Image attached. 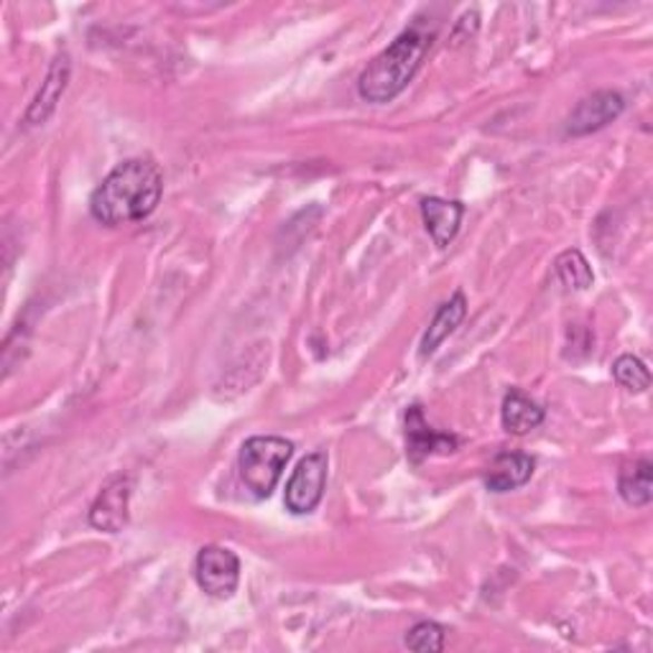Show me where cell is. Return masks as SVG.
I'll return each mask as SVG.
<instances>
[{
  "label": "cell",
  "mask_w": 653,
  "mask_h": 653,
  "mask_svg": "<svg viewBox=\"0 0 653 653\" xmlns=\"http://www.w3.org/2000/svg\"><path fill=\"white\" fill-rule=\"evenodd\" d=\"M465 314H467V299H465L462 291H455V294L449 296V302H445L442 306H439V312L435 314V320H431L429 330H427V334H423V340H421L419 355L421 358L435 355L437 348L442 345L449 334H452L457 326L462 324Z\"/></svg>",
  "instance_id": "cell-12"
},
{
  "label": "cell",
  "mask_w": 653,
  "mask_h": 653,
  "mask_svg": "<svg viewBox=\"0 0 653 653\" xmlns=\"http://www.w3.org/2000/svg\"><path fill=\"white\" fill-rule=\"evenodd\" d=\"M625 110V100L613 90H603L585 97V100L577 103V108L572 110L567 120V134L569 136H587L595 134V130L605 128L607 123L621 118Z\"/></svg>",
  "instance_id": "cell-7"
},
{
  "label": "cell",
  "mask_w": 653,
  "mask_h": 653,
  "mask_svg": "<svg viewBox=\"0 0 653 653\" xmlns=\"http://www.w3.org/2000/svg\"><path fill=\"white\" fill-rule=\"evenodd\" d=\"M326 485V455L312 452L296 465L286 485L284 503L294 516H306L320 506Z\"/></svg>",
  "instance_id": "cell-5"
},
{
  "label": "cell",
  "mask_w": 653,
  "mask_h": 653,
  "mask_svg": "<svg viewBox=\"0 0 653 653\" xmlns=\"http://www.w3.org/2000/svg\"><path fill=\"white\" fill-rule=\"evenodd\" d=\"M130 490H134V483H130V478H123V475L105 485L90 508V524L97 532L118 534L128 526Z\"/></svg>",
  "instance_id": "cell-6"
},
{
  "label": "cell",
  "mask_w": 653,
  "mask_h": 653,
  "mask_svg": "<svg viewBox=\"0 0 653 653\" xmlns=\"http://www.w3.org/2000/svg\"><path fill=\"white\" fill-rule=\"evenodd\" d=\"M534 475V457L524 452H506L498 455L496 460L490 462L488 472H485V485H488L490 493H508L516 488H524V485L532 480Z\"/></svg>",
  "instance_id": "cell-10"
},
{
  "label": "cell",
  "mask_w": 653,
  "mask_h": 653,
  "mask_svg": "<svg viewBox=\"0 0 653 653\" xmlns=\"http://www.w3.org/2000/svg\"><path fill=\"white\" fill-rule=\"evenodd\" d=\"M69 57L61 55L55 59V65H51L47 79H43L41 90L37 95V100L31 103L29 113H26V123L29 126H39V123L47 120L51 113H55L59 97L65 95L67 90V82H69Z\"/></svg>",
  "instance_id": "cell-11"
},
{
  "label": "cell",
  "mask_w": 653,
  "mask_h": 653,
  "mask_svg": "<svg viewBox=\"0 0 653 653\" xmlns=\"http://www.w3.org/2000/svg\"><path fill=\"white\" fill-rule=\"evenodd\" d=\"M554 271H557L559 281L567 289L585 291L593 286L595 273L579 251H564L557 261H554Z\"/></svg>",
  "instance_id": "cell-15"
},
{
  "label": "cell",
  "mask_w": 653,
  "mask_h": 653,
  "mask_svg": "<svg viewBox=\"0 0 653 653\" xmlns=\"http://www.w3.org/2000/svg\"><path fill=\"white\" fill-rule=\"evenodd\" d=\"M406 649L421 651V653H435L445 649V628L435 621L417 623L413 628L406 633Z\"/></svg>",
  "instance_id": "cell-17"
},
{
  "label": "cell",
  "mask_w": 653,
  "mask_h": 653,
  "mask_svg": "<svg viewBox=\"0 0 653 653\" xmlns=\"http://www.w3.org/2000/svg\"><path fill=\"white\" fill-rule=\"evenodd\" d=\"M500 421H503V429L520 437V435H528V431H534L536 427H542L544 409L534 399H528L524 391L510 388L506 399H503Z\"/></svg>",
  "instance_id": "cell-13"
},
{
  "label": "cell",
  "mask_w": 653,
  "mask_h": 653,
  "mask_svg": "<svg viewBox=\"0 0 653 653\" xmlns=\"http://www.w3.org/2000/svg\"><path fill=\"white\" fill-rule=\"evenodd\" d=\"M431 33L421 31L419 26L406 29L391 47L383 49L358 79V95L366 103L383 105L399 97L413 75L419 72L423 57L431 47Z\"/></svg>",
  "instance_id": "cell-2"
},
{
  "label": "cell",
  "mask_w": 653,
  "mask_h": 653,
  "mask_svg": "<svg viewBox=\"0 0 653 653\" xmlns=\"http://www.w3.org/2000/svg\"><path fill=\"white\" fill-rule=\"evenodd\" d=\"M164 176L148 158H128L97 184L90 212L97 223L118 227L146 220L162 202Z\"/></svg>",
  "instance_id": "cell-1"
},
{
  "label": "cell",
  "mask_w": 653,
  "mask_h": 653,
  "mask_svg": "<svg viewBox=\"0 0 653 653\" xmlns=\"http://www.w3.org/2000/svg\"><path fill=\"white\" fill-rule=\"evenodd\" d=\"M465 215V205L462 202H449V199H439V197H427L421 199V217L423 225L431 235L439 248L449 245V241L460 231Z\"/></svg>",
  "instance_id": "cell-9"
},
{
  "label": "cell",
  "mask_w": 653,
  "mask_h": 653,
  "mask_svg": "<svg viewBox=\"0 0 653 653\" xmlns=\"http://www.w3.org/2000/svg\"><path fill=\"white\" fill-rule=\"evenodd\" d=\"M651 470L653 465L651 460H643L633 462L631 467H625L621 472V480H617V490H621V498L628 503V506L635 508H643L649 506L651 498H653V490H651Z\"/></svg>",
  "instance_id": "cell-14"
},
{
  "label": "cell",
  "mask_w": 653,
  "mask_h": 653,
  "mask_svg": "<svg viewBox=\"0 0 653 653\" xmlns=\"http://www.w3.org/2000/svg\"><path fill=\"white\" fill-rule=\"evenodd\" d=\"M406 445H409V460L413 465H419L421 460H427L429 455H449L457 449V437L455 435H439L423 419L421 406H411L406 411Z\"/></svg>",
  "instance_id": "cell-8"
},
{
  "label": "cell",
  "mask_w": 653,
  "mask_h": 653,
  "mask_svg": "<svg viewBox=\"0 0 653 653\" xmlns=\"http://www.w3.org/2000/svg\"><path fill=\"white\" fill-rule=\"evenodd\" d=\"M615 381L633 393H643L651 386V373L646 363L635 355H621L613 363Z\"/></svg>",
  "instance_id": "cell-16"
},
{
  "label": "cell",
  "mask_w": 653,
  "mask_h": 653,
  "mask_svg": "<svg viewBox=\"0 0 653 653\" xmlns=\"http://www.w3.org/2000/svg\"><path fill=\"white\" fill-rule=\"evenodd\" d=\"M294 455V445L284 437H251L237 455V470L253 498H269L281 480L286 462Z\"/></svg>",
  "instance_id": "cell-3"
},
{
  "label": "cell",
  "mask_w": 653,
  "mask_h": 653,
  "mask_svg": "<svg viewBox=\"0 0 653 653\" xmlns=\"http://www.w3.org/2000/svg\"><path fill=\"white\" fill-rule=\"evenodd\" d=\"M194 575L209 597L227 600L235 595L241 582V559L225 546H205L194 562Z\"/></svg>",
  "instance_id": "cell-4"
}]
</instances>
